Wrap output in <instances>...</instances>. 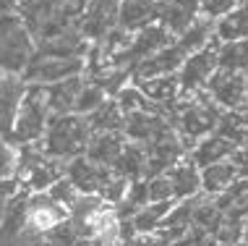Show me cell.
I'll return each mask as SVG.
<instances>
[{
    "mask_svg": "<svg viewBox=\"0 0 248 246\" xmlns=\"http://www.w3.org/2000/svg\"><path fill=\"white\" fill-rule=\"evenodd\" d=\"M89 136H92V129H89L84 115H76V113L50 115L45 136L39 139V147H42L45 155L68 163L73 157H81L86 152Z\"/></svg>",
    "mask_w": 248,
    "mask_h": 246,
    "instance_id": "6da1fadb",
    "label": "cell"
},
{
    "mask_svg": "<svg viewBox=\"0 0 248 246\" xmlns=\"http://www.w3.org/2000/svg\"><path fill=\"white\" fill-rule=\"evenodd\" d=\"M50 121V110L45 105V86L42 84H29L26 95L21 99V108H18V115L13 121L11 136L5 142H11L13 147H21V144H34L45 136V129H47Z\"/></svg>",
    "mask_w": 248,
    "mask_h": 246,
    "instance_id": "7a4b0ae2",
    "label": "cell"
},
{
    "mask_svg": "<svg viewBox=\"0 0 248 246\" xmlns=\"http://www.w3.org/2000/svg\"><path fill=\"white\" fill-rule=\"evenodd\" d=\"M34 55V37L18 16H0V74H21Z\"/></svg>",
    "mask_w": 248,
    "mask_h": 246,
    "instance_id": "3957f363",
    "label": "cell"
},
{
    "mask_svg": "<svg viewBox=\"0 0 248 246\" xmlns=\"http://www.w3.org/2000/svg\"><path fill=\"white\" fill-rule=\"evenodd\" d=\"M217 48H219V42L212 39L206 48L191 52V55L183 61V66H180V71H178L180 97H188V95H196V92L206 89V82H209V79L214 76V71L219 68Z\"/></svg>",
    "mask_w": 248,
    "mask_h": 246,
    "instance_id": "277c9868",
    "label": "cell"
},
{
    "mask_svg": "<svg viewBox=\"0 0 248 246\" xmlns=\"http://www.w3.org/2000/svg\"><path fill=\"white\" fill-rule=\"evenodd\" d=\"M86 58H31L29 66L21 71V79L26 84H58L65 79L84 74Z\"/></svg>",
    "mask_w": 248,
    "mask_h": 246,
    "instance_id": "5b68a950",
    "label": "cell"
},
{
    "mask_svg": "<svg viewBox=\"0 0 248 246\" xmlns=\"http://www.w3.org/2000/svg\"><path fill=\"white\" fill-rule=\"evenodd\" d=\"M206 95L219 110H243L248 99V76L238 71L217 68L214 76L206 82Z\"/></svg>",
    "mask_w": 248,
    "mask_h": 246,
    "instance_id": "8992f818",
    "label": "cell"
},
{
    "mask_svg": "<svg viewBox=\"0 0 248 246\" xmlns=\"http://www.w3.org/2000/svg\"><path fill=\"white\" fill-rule=\"evenodd\" d=\"M118 8H120V0H86L81 24H78L81 37L99 42L107 32L118 26Z\"/></svg>",
    "mask_w": 248,
    "mask_h": 246,
    "instance_id": "52a82bcc",
    "label": "cell"
},
{
    "mask_svg": "<svg viewBox=\"0 0 248 246\" xmlns=\"http://www.w3.org/2000/svg\"><path fill=\"white\" fill-rule=\"evenodd\" d=\"M29 84L21 74H0V139H8Z\"/></svg>",
    "mask_w": 248,
    "mask_h": 246,
    "instance_id": "ba28073f",
    "label": "cell"
},
{
    "mask_svg": "<svg viewBox=\"0 0 248 246\" xmlns=\"http://www.w3.org/2000/svg\"><path fill=\"white\" fill-rule=\"evenodd\" d=\"M65 178L73 183L78 194H99V189L112 178V170L105 165H97L86 157H73L65 163Z\"/></svg>",
    "mask_w": 248,
    "mask_h": 246,
    "instance_id": "9c48e42d",
    "label": "cell"
},
{
    "mask_svg": "<svg viewBox=\"0 0 248 246\" xmlns=\"http://www.w3.org/2000/svg\"><path fill=\"white\" fill-rule=\"evenodd\" d=\"M170 129L172 126L167 123V118L157 115V113H146V110L128 113L123 121V136L128 142H136V144H149L162 134H167Z\"/></svg>",
    "mask_w": 248,
    "mask_h": 246,
    "instance_id": "30bf717a",
    "label": "cell"
},
{
    "mask_svg": "<svg viewBox=\"0 0 248 246\" xmlns=\"http://www.w3.org/2000/svg\"><path fill=\"white\" fill-rule=\"evenodd\" d=\"M133 84L141 89V95L154 102L157 108L165 110V118H170L172 105L180 97V82L178 74H162V76H149V79H131Z\"/></svg>",
    "mask_w": 248,
    "mask_h": 246,
    "instance_id": "8fae6325",
    "label": "cell"
},
{
    "mask_svg": "<svg viewBox=\"0 0 248 246\" xmlns=\"http://www.w3.org/2000/svg\"><path fill=\"white\" fill-rule=\"evenodd\" d=\"M188 52L180 48L178 42H170L167 48L149 55L131 71V79H149V76H162V74H178Z\"/></svg>",
    "mask_w": 248,
    "mask_h": 246,
    "instance_id": "7c38bea8",
    "label": "cell"
},
{
    "mask_svg": "<svg viewBox=\"0 0 248 246\" xmlns=\"http://www.w3.org/2000/svg\"><path fill=\"white\" fill-rule=\"evenodd\" d=\"M199 18V0H165L159 3L157 24H162L172 37H180Z\"/></svg>",
    "mask_w": 248,
    "mask_h": 246,
    "instance_id": "4fadbf2b",
    "label": "cell"
},
{
    "mask_svg": "<svg viewBox=\"0 0 248 246\" xmlns=\"http://www.w3.org/2000/svg\"><path fill=\"white\" fill-rule=\"evenodd\" d=\"M125 142L128 139L123 136V131H94L89 136V144H86L84 157L97 165H105V168H112V163L118 160V155L123 152Z\"/></svg>",
    "mask_w": 248,
    "mask_h": 246,
    "instance_id": "5bb4252c",
    "label": "cell"
},
{
    "mask_svg": "<svg viewBox=\"0 0 248 246\" xmlns=\"http://www.w3.org/2000/svg\"><path fill=\"white\" fill-rule=\"evenodd\" d=\"M157 16H159L157 0H120L118 26L125 32H139L157 21Z\"/></svg>",
    "mask_w": 248,
    "mask_h": 246,
    "instance_id": "9a60e30c",
    "label": "cell"
},
{
    "mask_svg": "<svg viewBox=\"0 0 248 246\" xmlns=\"http://www.w3.org/2000/svg\"><path fill=\"white\" fill-rule=\"evenodd\" d=\"M165 176L172 186V197L175 199H188V197H196L201 191V170L193 165V160L188 155L183 160H178Z\"/></svg>",
    "mask_w": 248,
    "mask_h": 246,
    "instance_id": "2e32d148",
    "label": "cell"
},
{
    "mask_svg": "<svg viewBox=\"0 0 248 246\" xmlns=\"http://www.w3.org/2000/svg\"><path fill=\"white\" fill-rule=\"evenodd\" d=\"M29 189H21L18 194L8 199V207L0 220V241H18L24 225H26V212H29Z\"/></svg>",
    "mask_w": 248,
    "mask_h": 246,
    "instance_id": "e0dca14e",
    "label": "cell"
},
{
    "mask_svg": "<svg viewBox=\"0 0 248 246\" xmlns=\"http://www.w3.org/2000/svg\"><path fill=\"white\" fill-rule=\"evenodd\" d=\"M81 86H84L81 76H73V79H65V82L45 86V105H47L50 115L73 113V102H76V95L81 92Z\"/></svg>",
    "mask_w": 248,
    "mask_h": 246,
    "instance_id": "ac0fdd59",
    "label": "cell"
},
{
    "mask_svg": "<svg viewBox=\"0 0 248 246\" xmlns=\"http://www.w3.org/2000/svg\"><path fill=\"white\" fill-rule=\"evenodd\" d=\"M232 149H235V144H232V142H227V139H222L219 134H209V136L199 139V142L193 144L191 152H188V157L193 160V165L201 170V168H206V165L227 160V157L232 155Z\"/></svg>",
    "mask_w": 248,
    "mask_h": 246,
    "instance_id": "d6986e66",
    "label": "cell"
},
{
    "mask_svg": "<svg viewBox=\"0 0 248 246\" xmlns=\"http://www.w3.org/2000/svg\"><path fill=\"white\" fill-rule=\"evenodd\" d=\"M144 168H146V147L136 142H125L123 152L118 155V160L112 163V173L125 181H136V178H144Z\"/></svg>",
    "mask_w": 248,
    "mask_h": 246,
    "instance_id": "ffe728a7",
    "label": "cell"
},
{
    "mask_svg": "<svg viewBox=\"0 0 248 246\" xmlns=\"http://www.w3.org/2000/svg\"><path fill=\"white\" fill-rule=\"evenodd\" d=\"M214 39L217 42L248 39V3H238L225 18L214 21Z\"/></svg>",
    "mask_w": 248,
    "mask_h": 246,
    "instance_id": "44dd1931",
    "label": "cell"
},
{
    "mask_svg": "<svg viewBox=\"0 0 248 246\" xmlns=\"http://www.w3.org/2000/svg\"><path fill=\"white\" fill-rule=\"evenodd\" d=\"M212 134H219L227 142H232L235 147H243L248 142V113L246 110H222Z\"/></svg>",
    "mask_w": 248,
    "mask_h": 246,
    "instance_id": "7402d4cb",
    "label": "cell"
},
{
    "mask_svg": "<svg viewBox=\"0 0 248 246\" xmlns=\"http://www.w3.org/2000/svg\"><path fill=\"white\" fill-rule=\"evenodd\" d=\"M235 178H238V173H235V168H232L230 157L222 160V163L206 165V168H201V191L209 194V197H217V194H222Z\"/></svg>",
    "mask_w": 248,
    "mask_h": 246,
    "instance_id": "603a6c76",
    "label": "cell"
},
{
    "mask_svg": "<svg viewBox=\"0 0 248 246\" xmlns=\"http://www.w3.org/2000/svg\"><path fill=\"white\" fill-rule=\"evenodd\" d=\"M178 199H167V202H149L146 207H141L139 212L131 215L133 230L136 233H154V230L162 225V220L167 217V212L175 207Z\"/></svg>",
    "mask_w": 248,
    "mask_h": 246,
    "instance_id": "cb8c5ba5",
    "label": "cell"
},
{
    "mask_svg": "<svg viewBox=\"0 0 248 246\" xmlns=\"http://www.w3.org/2000/svg\"><path fill=\"white\" fill-rule=\"evenodd\" d=\"M84 118H86V123H89L92 134H94V131H123V121H125V115L120 113L115 99H105L94 113H89V115H84Z\"/></svg>",
    "mask_w": 248,
    "mask_h": 246,
    "instance_id": "d4e9b609",
    "label": "cell"
},
{
    "mask_svg": "<svg viewBox=\"0 0 248 246\" xmlns=\"http://www.w3.org/2000/svg\"><path fill=\"white\" fill-rule=\"evenodd\" d=\"M217 63L222 71H248V39H235V42H219L217 48Z\"/></svg>",
    "mask_w": 248,
    "mask_h": 246,
    "instance_id": "484cf974",
    "label": "cell"
},
{
    "mask_svg": "<svg viewBox=\"0 0 248 246\" xmlns=\"http://www.w3.org/2000/svg\"><path fill=\"white\" fill-rule=\"evenodd\" d=\"M214 39V21H209V18H196V21H193L188 29L183 32V34H180L175 42L180 45V48H183L186 52H196V50H201V48H206V45H209Z\"/></svg>",
    "mask_w": 248,
    "mask_h": 246,
    "instance_id": "4316f807",
    "label": "cell"
},
{
    "mask_svg": "<svg viewBox=\"0 0 248 246\" xmlns=\"http://www.w3.org/2000/svg\"><path fill=\"white\" fill-rule=\"evenodd\" d=\"M105 99H107V95L102 92V86H97L94 82H84L81 92L76 95V102H73V113H76V115H89V113H94Z\"/></svg>",
    "mask_w": 248,
    "mask_h": 246,
    "instance_id": "83f0119b",
    "label": "cell"
},
{
    "mask_svg": "<svg viewBox=\"0 0 248 246\" xmlns=\"http://www.w3.org/2000/svg\"><path fill=\"white\" fill-rule=\"evenodd\" d=\"M238 5V0H199V16L209 18V21H219Z\"/></svg>",
    "mask_w": 248,
    "mask_h": 246,
    "instance_id": "f1b7e54d",
    "label": "cell"
},
{
    "mask_svg": "<svg viewBox=\"0 0 248 246\" xmlns=\"http://www.w3.org/2000/svg\"><path fill=\"white\" fill-rule=\"evenodd\" d=\"M125 189H128V181L112 173V178L102 186V189H99V194H97V197L102 199V202H107V204H112V207H115L120 199L125 197Z\"/></svg>",
    "mask_w": 248,
    "mask_h": 246,
    "instance_id": "f546056e",
    "label": "cell"
},
{
    "mask_svg": "<svg viewBox=\"0 0 248 246\" xmlns=\"http://www.w3.org/2000/svg\"><path fill=\"white\" fill-rule=\"evenodd\" d=\"M146 181V194H149V202H167L172 197V186L167 181V176H154V178H144Z\"/></svg>",
    "mask_w": 248,
    "mask_h": 246,
    "instance_id": "4dcf8cb0",
    "label": "cell"
},
{
    "mask_svg": "<svg viewBox=\"0 0 248 246\" xmlns=\"http://www.w3.org/2000/svg\"><path fill=\"white\" fill-rule=\"evenodd\" d=\"M47 194L52 197V199H55V202L58 204H63V207L65 210H68L71 207V204L73 202H76V197H78V191L76 189H73V183L68 181V178H60V181H55V183H52L50 186V189H47Z\"/></svg>",
    "mask_w": 248,
    "mask_h": 246,
    "instance_id": "1f68e13d",
    "label": "cell"
},
{
    "mask_svg": "<svg viewBox=\"0 0 248 246\" xmlns=\"http://www.w3.org/2000/svg\"><path fill=\"white\" fill-rule=\"evenodd\" d=\"M230 163L235 168L238 178H248V147H235L230 155Z\"/></svg>",
    "mask_w": 248,
    "mask_h": 246,
    "instance_id": "d6a6232c",
    "label": "cell"
},
{
    "mask_svg": "<svg viewBox=\"0 0 248 246\" xmlns=\"http://www.w3.org/2000/svg\"><path fill=\"white\" fill-rule=\"evenodd\" d=\"M115 246H162V241H159L157 233H136V236L125 238V241H120Z\"/></svg>",
    "mask_w": 248,
    "mask_h": 246,
    "instance_id": "836d02e7",
    "label": "cell"
},
{
    "mask_svg": "<svg viewBox=\"0 0 248 246\" xmlns=\"http://www.w3.org/2000/svg\"><path fill=\"white\" fill-rule=\"evenodd\" d=\"M18 3L16 0H0V16H16Z\"/></svg>",
    "mask_w": 248,
    "mask_h": 246,
    "instance_id": "e575fe53",
    "label": "cell"
},
{
    "mask_svg": "<svg viewBox=\"0 0 248 246\" xmlns=\"http://www.w3.org/2000/svg\"><path fill=\"white\" fill-rule=\"evenodd\" d=\"M240 246H248V217L243 223V238H240Z\"/></svg>",
    "mask_w": 248,
    "mask_h": 246,
    "instance_id": "d590c367",
    "label": "cell"
},
{
    "mask_svg": "<svg viewBox=\"0 0 248 246\" xmlns=\"http://www.w3.org/2000/svg\"><path fill=\"white\" fill-rule=\"evenodd\" d=\"M243 110H246V113H248V99H246V108H243Z\"/></svg>",
    "mask_w": 248,
    "mask_h": 246,
    "instance_id": "8d00e7d4",
    "label": "cell"
},
{
    "mask_svg": "<svg viewBox=\"0 0 248 246\" xmlns=\"http://www.w3.org/2000/svg\"><path fill=\"white\" fill-rule=\"evenodd\" d=\"M238 3H248V0H238Z\"/></svg>",
    "mask_w": 248,
    "mask_h": 246,
    "instance_id": "74e56055",
    "label": "cell"
},
{
    "mask_svg": "<svg viewBox=\"0 0 248 246\" xmlns=\"http://www.w3.org/2000/svg\"><path fill=\"white\" fill-rule=\"evenodd\" d=\"M243 147H248V142H246V144H243Z\"/></svg>",
    "mask_w": 248,
    "mask_h": 246,
    "instance_id": "f35d334b",
    "label": "cell"
}]
</instances>
